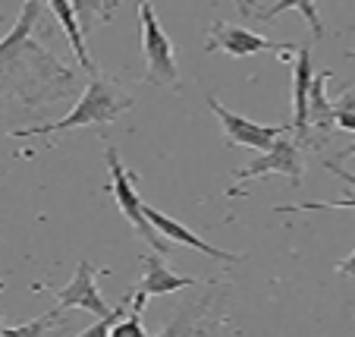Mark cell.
Returning a JSON list of instances; mask_svg holds the SVG:
<instances>
[{"label":"cell","instance_id":"obj_20","mask_svg":"<svg viewBox=\"0 0 355 337\" xmlns=\"http://www.w3.org/2000/svg\"><path fill=\"white\" fill-rule=\"evenodd\" d=\"M324 170H327V174H334V176H340L343 183H349V186L355 189V174H349V170H343L336 161H324Z\"/></svg>","mask_w":355,"mask_h":337},{"label":"cell","instance_id":"obj_9","mask_svg":"<svg viewBox=\"0 0 355 337\" xmlns=\"http://www.w3.org/2000/svg\"><path fill=\"white\" fill-rule=\"evenodd\" d=\"M145 217L151 221V227H155L164 240H170V243H182V246H189V249H195V252H205V256L214 258V262H227V265L242 262L239 252H223V249H217V246L205 243V240H201V236H195L189 227H182L180 221L167 217L164 211H157L155 205H148V202H145Z\"/></svg>","mask_w":355,"mask_h":337},{"label":"cell","instance_id":"obj_16","mask_svg":"<svg viewBox=\"0 0 355 337\" xmlns=\"http://www.w3.org/2000/svg\"><path fill=\"white\" fill-rule=\"evenodd\" d=\"M145 303H148L145 293L132 290V312H129L123 322L116 318V322L110 324L107 334H110V337H145L148 331H145V324H141V309H145Z\"/></svg>","mask_w":355,"mask_h":337},{"label":"cell","instance_id":"obj_6","mask_svg":"<svg viewBox=\"0 0 355 337\" xmlns=\"http://www.w3.org/2000/svg\"><path fill=\"white\" fill-rule=\"evenodd\" d=\"M205 51H223L230 57H255L261 51H277V54H293V44L283 41H270L258 32H248L242 26H230V22H214L208 28V44Z\"/></svg>","mask_w":355,"mask_h":337},{"label":"cell","instance_id":"obj_17","mask_svg":"<svg viewBox=\"0 0 355 337\" xmlns=\"http://www.w3.org/2000/svg\"><path fill=\"white\" fill-rule=\"evenodd\" d=\"M334 126L346 129V133H355V85L346 88L334 101Z\"/></svg>","mask_w":355,"mask_h":337},{"label":"cell","instance_id":"obj_15","mask_svg":"<svg viewBox=\"0 0 355 337\" xmlns=\"http://www.w3.org/2000/svg\"><path fill=\"white\" fill-rule=\"evenodd\" d=\"M76 10V19L82 26V35H88L101 19L110 22L114 19V10H116V0H69Z\"/></svg>","mask_w":355,"mask_h":337},{"label":"cell","instance_id":"obj_18","mask_svg":"<svg viewBox=\"0 0 355 337\" xmlns=\"http://www.w3.org/2000/svg\"><path fill=\"white\" fill-rule=\"evenodd\" d=\"M57 315H60V309H57V312H47V315L35 318V322L13 324V328H3V324H0V334H28V337H35V334H44V331H51V328H54Z\"/></svg>","mask_w":355,"mask_h":337},{"label":"cell","instance_id":"obj_13","mask_svg":"<svg viewBox=\"0 0 355 337\" xmlns=\"http://www.w3.org/2000/svg\"><path fill=\"white\" fill-rule=\"evenodd\" d=\"M327 79H330V73L311 76V88H309V126H318V129L334 126V104H330L327 94H324Z\"/></svg>","mask_w":355,"mask_h":337},{"label":"cell","instance_id":"obj_19","mask_svg":"<svg viewBox=\"0 0 355 337\" xmlns=\"http://www.w3.org/2000/svg\"><path fill=\"white\" fill-rule=\"evenodd\" d=\"M126 306H129V297H126V299H123V303H120V306H116V309H110V312H107V315H101V318H98V322H94V324H92V328H85V331H82V337H101V334H107V331H110V324H114V322H116V318H120V315H123V312H126Z\"/></svg>","mask_w":355,"mask_h":337},{"label":"cell","instance_id":"obj_7","mask_svg":"<svg viewBox=\"0 0 355 337\" xmlns=\"http://www.w3.org/2000/svg\"><path fill=\"white\" fill-rule=\"evenodd\" d=\"M205 104H208V108L214 110V117L220 120L223 135H227V145H242V149L264 151V149L270 145V142L277 139V135L286 133V129H289V126H264V123L245 120V117L233 114L230 108H223V104L217 101L214 94H208V98H205Z\"/></svg>","mask_w":355,"mask_h":337},{"label":"cell","instance_id":"obj_10","mask_svg":"<svg viewBox=\"0 0 355 337\" xmlns=\"http://www.w3.org/2000/svg\"><path fill=\"white\" fill-rule=\"evenodd\" d=\"M293 133L295 142H309V88H311V47L302 44L293 51Z\"/></svg>","mask_w":355,"mask_h":337},{"label":"cell","instance_id":"obj_1","mask_svg":"<svg viewBox=\"0 0 355 337\" xmlns=\"http://www.w3.org/2000/svg\"><path fill=\"white\" fill-rule=\"evenodd\" d=\"M44 10V0H26L19 19L0 41V126L7 117H16L13 108H19V117L44 114L47 104L73 92V69L35 41V26Z\"/></svg>","mask_w":355,"mask_h":337},{"label":"cell","instance_id":"obj_12","mask_svg":"<svg viewBox=\"0 0 355 337\" xmlns=\"http://www.w3.org/2000/svg\"><path fill=\"white\" fill-rule=\"evenodd\" d=\"M44 7L51 10V13L57 16V22L63 26L67 41H69V47H73L79 67L85 69V73H98V67H94L92 54H88V47H85V35H82V26H79V19H76L73 3H69V0H44Z\"/></svg>","mask_w":355,"mask_h":337},{"label":"cell","instance_id":"obj_23","mask_svg":"<svg viewBox=\"0 0 355 337\" xmlns=\"http://www.w3.org/2000/svg\"><path fill=\"white\" fill-rule=\"evenodd\" d=\"M349 155H355V145H349V149H346V151H343V155H340V158H349Z\"/></svg>","mask_w":355,"mask_h":337},{"label":"cell","instance_id":"obj_3","mask_svg":"<svg viewBox=\"0 0 355 337\" xmlns=\"http://www.w3.org/2000/svg\"><path fill=\"white\" fill-rule=\"evenodd\" d=\"M135 10H139V22H141V54H145V63H148L145 79L176 92L180 88V67H176L173 41L164 32L151 0H135Z\"/></svg>","mask_w":355,"mask_h":337},{"label":"cell","instance_id":"obj_4","mask_svg":"<svg viewBox=\"0 0 355 337\" xmlns=\"http://www.w3.org/2000/svg\"><path fill=\"white\" fill-rule=\"evenodd\" d=\"M104 158H107V170H110V186L107 189L114 192L116 208H120L123 217L135 227V233H139L155 252H161L164 256V252L170 249V240H164V236L151 227V221L145 217V199H141L139 189H135V174L132 170H126V164H123L120 151H116L114 145H107Z\"/></svg>","mask_w":355,"mask_h":337},{"label":"cell","instance_id":"obj_25","mask_svg":"<svg viewBox=\"0 0 355 337\" xmlns=\"http://www.w3.org/2000/svg\"><path fill=\"white\" fill-rule=\"evenodd\" d=\"M0 176H3V170H0Z\"/></svg>","mask_w":355,"mask_h":337},{"label":"cell","instance_id":"obj_11","mask_svg":"<svg viewBox=\"0 0 355 337\" xmlns=\"http://www.w3.org/2000/svg\"><path fill=\"white\" fill-rule=\"evenodd\" d=\"M182 287H201V281L170 271L167 262L161 258V252H155V249L141 258V281L135 283L139 293H145V297H167V293H176Z\"/></svg>","mask_w":355,"mask_h":337},{"label":"cell","instance_id":"obj_24","mask_svg":"<svg viewBox=\"0 0 355 337\" xmlns=\"http://www.w3.org/2000/svg\"><path fill=\"white\" fill-rule=\"evenodd\" d=\"M349 60H355V51H352V54H349Z\"/></svg>","mask_w":355,"mask_h":337},{"label":"cell","instance_id":"obj_5","mask_svg":"<svg viewBox=\"0 0 355 337\" xmlns=\"http://www.w3.org/2000/svg\"><path fill=\"white\" fill-rule=\"evenodd\" d=\"M270 174H280V176H289L293 186L302 183V174H305V161H302V149L299 142L286 133H280L268 149L255 158L252 164H245L242 170L233 174V183H245V180H258V176H270Z\"/></svg>","mask_w":355,"mask_h":337},{"label":"cell","instance_id":"obj_14","mask_svg":"<svg viewBox=\"0 0 355 337\" xmlns=\"http://www.w3.org/2000/svg\"><path fill=\"white\" fill-rule=\"evenodd\" d=\"M286 10H299V13L305 16V22L311 26V35H315V38H324V22H321V13H318V7H315V0H277V3H270L268 10H258L255 16L264 22H270L280 13H286Z\"/></svg>","mask_w":355,"mask_h":337},{"label":"cell","instance_id":"obj_8","mask_svg":"<svg viewBox=\"0 0 355 337\" xmlns=\"http://www.w3.org/2000/svg\"><path fill=\"white\" fill-rule=\"evenodd\" d=\"M110 271V268H104ZM101 268H94L88 258H82L79 268H76L73 281L67 283V287H60L57 290V309L67 312V309H85L92 312V315H107L110 306L101 299V290H98V274H104Z\"/></svg>","mask_w":355,"mask_h":337},{"label":"cell","instance_id":"obj_22","mask_svg":"<svg viewBox=\"0 0 355 337\" xmlns=\"http://www.w3.org/2000/svg\"><path fill=\"white\" fill-rule=\"evenodd\" d=\"M236 7H239V13H245V16H255L258 13V3L255 0H233Z\"/></svg>","mask_w":355,"mask_h":337},{"label":"cell","instance_id":"obj_21","mask_svg":"<svg viewBox=\"0 0 355 337\" xmlns=\"http://www.w3.org/2000/svg\"><path fill=\"white\" fill-rule=\"evenodd\" d=\"M336 271H340L343 277H355V252L349 258H343V262L336 265Z\"/></svg>","mask_w":355,"mask_h":337},{"label":"cell","instance_id":"obj_26","mask_svg":"<svg viewBox=\"0 0 355 337\" xmlns=\"http://www.w3.org/2000/svg\"><path fill=\"white\" fill-rule=\"evenodd\" d=\"M0 236H3V233H0Z\"/></svg>","mask_w":355,"mask_h":337},{"label":"cell","instance_id":"obj_2","mask_svg":"<svg viewBox=\"0 0 355 337\" xmlns=\"http://www.w3.org/2000/svg\"><path fill=\"white\" fill-rule=\"evenodd\" d=\"M135 104L132 94H126L114 79L107 76L92 73V82L85 85V94L79 98L73 110L60 120L51 123H38V126H19L10 129V139H28V135H54V133H67L76 126H104V123H114L123 110H129Z\"/></svg>","mask_w":355,"mask_h":337}]
</instances>
